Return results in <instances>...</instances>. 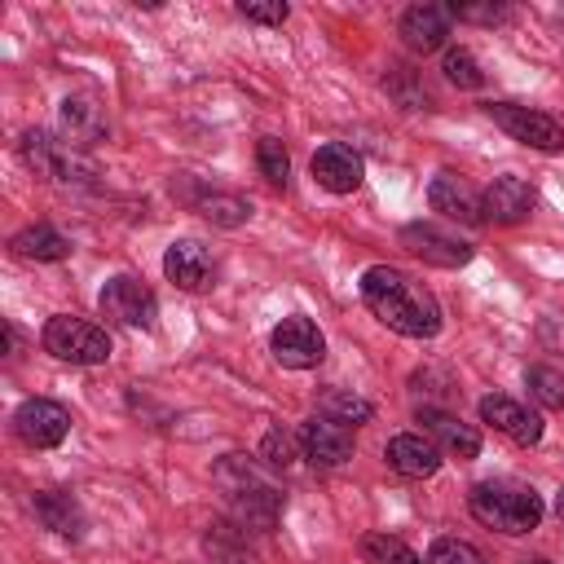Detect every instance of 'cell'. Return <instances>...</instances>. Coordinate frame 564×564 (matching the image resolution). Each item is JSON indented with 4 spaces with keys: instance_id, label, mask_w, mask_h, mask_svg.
Instances as JSON below:
<instances>
[{
    "instance_id": "cell-1",
    "label": "cell",
    "mask_w": 564,
    "mask_h": 564,
    "mask_svg": "<svg viewBox=\"0 0 564 564\" xmlns=\"http://www.w3.org/2000/svg\"><path fill=\"white\" fill-rule=\"evenodd\" d=\"M361 300L366 308L397 335L405 339H432L441 330V304L436 295L414 282L410 273L392 269V264H370L361 273Z\"/></svg>"
},
{
    "instance_id": "cell-2",
    "label": "cell",
    "mask_w": 564,
    "mask_h": 564,
    "mask_svg": "<svg viewBox=\"0 0 564 564\" xmlns=\"http://www.w3.org/2000/svg\"><path fill=\"white\" fill-rule=\"evenodd\" d=\"M467 507L485 529L507 533V538L538 529L542 511H546L542 498L533 494V485H520V480H480V485H471Z\"/></svg>"
},
{
    "instance_id": "cell-3",
    "label": "cell",
    "mask_w": 564,
    "mask_h": 564,
    "mask_svg": "<svg viewBox=\"0 0 564 564\" xmlns=\"http://www.w3.org/2000/svg\"><path fill=\"white\" fill-rule=\"evenodd\" d=\"M216 485L229 494V502H234V511H238L242 524L269 529V524L278 520V511H282L278 485H269V480L256 471V463L242 458V454H225V458L216 463Z\"/></svg>"
},
{
    "instance_id": "cell-4",
    "label": "cell",
    "mask_w": 564,
    "mask_h": 564,
    "mask_svg": "<svg viewBox=\"0 0 564 564\" xmlns=\"http://www.w3.org/2000/svg\"><path fill=\"white\" fill-rule=\"evenodd\" d=\"M40 339L57 361H70V366H101L110 357V335L84 317H70V313L48 317Z\"/></svg>"
},
{
    "instance_id": "cell-5",
    "label": "cell",
    "mask_w": 564,
    "mask_h": 564,
    "mask_svg": "<svg viewBox=\"0 0 564 564\" xmlns=\"http://www.w3.org/2000/svg\"><path fill=\"white\" fill-rule=\"evenodd\" d=\"M269 348H273V361H278V366H286V370H313V366H322V357H326V335L317 330L313 317L291 313V317H282V322L273 326Z\"/></svg>"
},
{
    "instance_id": "cell-6",
    "label": "cell",
    "mask_w": 564,
    "mask_h": 564,
    "mask_svg": "<svg viewBox=\"0 0 564 564\" xmlns=\"http://www.w3.org/2000/svg\"><path fill=\"white\" fill-rule=\"evenodd\" d=\"M485 115L520 145H533V150H564V128L542 115V110H529V106H516V101H485Z\"/></svg>"
},
{
    "instance_id": "cell-7",
    "label": "cell",
    "mask_w": 564,
    "mask_h": 564,
    "mask_svg": "<svg viewBox=\"0 0 564 564\" xmlns=\"http://www.w3.org/2000/svg\"><path fill=\"white\" fill-rule=\"evenodd\" d=\"M18 150H22L26 167H35L40 176H53V181H62V185H70V181H88V176H93V167L75 154V145L53 141V137H48V132H40V128L22 132Z\"/></svg>"
},
{
    "instance_id": "cell-8",
    "label": "cell",
    "mask_w": 564,
    "mask_h": 564,
    "mask_svg": "<svg viewBox=\"0 0 564 564\" xmlns=\"http://www.w3.org/2000/svg\"><path fill=\"white\" fill-rule=\"evenodd\" d=\"M97 304H101V317H110V322H119V326H132V330H150L154 317H159L154 291H150L145 282H137V278H110V282L101 286Z\"/></svg>"
},
{
    "instance_id": "cell-9",
    "label": "cell",
    "mask_w": 564,
    "mask_h": 564,
    "mask_svg": "<svg viewBox=\"0 0 564 564\" xmlns=\"http://www.w3.org/2000/svg\"><path fill=\"white\" fill-rule=\"evenodd\" d=\"M13 432L22 445L31 449H53L66 441L70 432V410L62 401H48V397H26L18 410H13Z\"/></svg>"
},
{
    "instance_id": "cell-10",
    "label": "cell",
    "mask_w": 564,
    "mask_h": 564,
    "mask_svg": "<svg viewBox=\"0 0 564 564\" xmlns=\"http://www.w3.org/2000/svg\"><path fill=\"white\" fill-rule=\"evenodd\" d=\"M300 449H304V458L313 467H344L352 458L357 441H352V427H344V423H335L326 414H313L300 427Z\"/></svg>"
},
{
    "instance_id": "cell-11",
    "label": "cell",
    "mask_w": 564,
    "mask_h": 564,
    "mask_svg": "<svg viewBox=\"0 0 564 564\" xmlns=\"http://www.w3.org/2000/svg\"><path fill=\"white\" fill-rule=\"evenodd\" d=\"M480 419H485L494 432H502L507 441H516V445H538V441H542V414L529 410V405L516 401V397H502V392L480 397Z\"/></svg>"
},
{
    "instance_id": "cell-12",
    "label": "cell",
    "mask_w": 564,
    "mask_h": 564,
    "mask_svg": "<svg viewBox=\"0 0 564 564\" xmlns=\"http://www.w3.org/2000/svg\"><path fill=\"white\" fill-rule=\"evenodd\" d=\"M401 247L410 256H419L423 264H436V269H458V264L471 260V247L463 238L441 234L436 225H423V220H414V225L401 229Z\"/></svg>"
},
{
    "instance_id": "cell-13",
    "label": "cell",
    "mask_w": 564,
    "mask_h": 564,
    "mask_svg": "<svg viewBox=\"0 0 564 564\" xmlns=\"http://www.w3.org/2000/svg\"><path fill=\"white\" fill-rule=\"evenodd\" d=\"M308 167H313V181H317L322 189H330V194H352V189L361 185V176H366L361 154H357L352 145H344V141L317 145V154H313Z\"/></svg>"
},
{
    "instance_id": "cell-14",
    "label": "cell",
    "mask_w": 564,
    "mask_h": 564,
    "mask_svg": "<svg viewBox=\"0 0 564 564\" xmlns=\"http://www.w3.org/2000/svg\"><path fill=\"white\" fill-rule=\"evenodd\" d=\"M163 273L167 282H176L181 291H207L216 282V260L203 242L194 238H176L167 251H163Z\"/></svg>"
},
{
    "instance_id": "cell-15",
    "label": "cell",
    "mask_w": 564,
    "mask_h": 564,
    "mask_svg": "<svg viewBox=\"0 0 564 564\" xmlns=\"http://www.w3.org/2000/svg\"><path fill=\"white\" fill-rule=\"evenodd\" d=\"M419 423H423V436H427L441 454H449V458H458V463H467V458L480 454L476 427H467L458 414H449V410H441V405H423V410H419Z\"/></svg>"
},
{
    "instance_id": "cell-16",
    "label": "cell",
    "mask_w": 564,
    "mask_h": 564,
    "mask_svg": "<svg viewBox=\"0 0 564 564\" xmlns=\"http://www.w3.org/2000/svg\"><path fill=\"white\" fill-rule=\"evenodd\" d=\"M427 203H432V212H441V216H449V220H463V225H480V220H485V194H476V189H471L463 176H454V172L432 176Z\"/></svg>"
},
{
    "instance_id": "cell-17",
    "label": "cell",
    "mask_w": 564,
    "mask_h": 564,
    "mask_svg": "<svg viewBox=\"0 0 564 564\" xmlns=\"http://www.w3.org/2000/svg\"><path fill=\"white\" fill-rule=\"evenodd\" d=\"M383 458L392 471L410 476V480H427L441 471V449L423 436V432H397L388 445H383Z\"/></svg>"
},
{
    "instance_id": "cell-18",
    "label": "cell",
    "mask_w": 564,
    "mask_h": 564,
    "mask_svg": "<svg viewBox=\"0 0 564 564\" xmlns=\"http://www.w3.org/2000/svg\"><path fill=\"white\" fill-rule=\"evenodd\" d=\"M449 4H410L401 13V40L410 53H436L449 35Z\"/></svg>"
},
{
    "instance_id": "cell-19",
    "label": "cell",
    "mask_w": 564,
    "mask_h": 564,
    "mask_svg": "<svg viewBox=\"0 0 564 564\" xmlns=\"http://www.w3.org/2000/svg\"><path fill=\"white\" fill-rule=\"evenodd\" d=\"M533 207H538V194L520 176H494V185L485 189V220L520 225V220L533 216Z\"/></svg>"
},
{
    "instance_id": "cell-20",
    "label": "cell",
    "mask_w": 564,
    "mask_h": 564,
    "mask_svg": "<svg viewBox=\"0 0 564 564\" xmlns=\"http://www.w3.org/2000/svg\"><path fill=\"white\" fill-rule=\"evenodd\" d=\"M57 115H62L66 145H97L106 137V110L93 97H66Z\"/></svg>"
},
{
    "instance_id": "cell-21",
    "label": "cell",
    "mask_w": 564,
    "mask_h": 564,
    "mask_svg": "<svg viewBox=\"0 0 564 564\" xmlns=\"http://www.w3.org/2000/svg\"><path fill=\"white\" fill-rule=\"evenodd\" d=\"M35 516H40L44 529H53V533H62V538H84V511H79V502H75L70 494H62V489L35 494Z\"/></svg>"
},
{
    "instance_id": "cell-22",
    "label": "cell",
    "mask_w": 564,
    "mask_h": 564,
    "mask_svg": "<svg viewBox=\"0 0 564 564\" xmlns=\"http://www.w3.org/2000/svg\"><path fill=\"white\" fill-rule=\"evenodd\" d=\"M13 251L22 260H66L70 256V238L57 234L53 225H26L22 234H13Z\"/></svg>"
},
{
    "instance_id": "cell-23",
    "label": "cell",
    "mask_w": 564,
    "mask_h": 564,
    "mask_svg": "<svg viewBox=\"0 0 564 564\" xmlns=\"http://www.w3.org/2000/svg\"><path fill=\"white\" fill-rule=\"evenodd\" d=\"M317 414H326L344 427H357V423H370V401L357 392H344V388H326L317 397Z\"/></svg>"
},
{
    "instance_id": "cell-24",
    "label": "cell",
    "mask_w": 564,
    "mask_h": 564,
    "mask_svg": "<svg viewBox=\"0 0 564 564\" xmlns=\"http://www.w3.org/2000/svg\"><path fill=\"white\" fill-rule=\"evenodd\" d=\"M361 555L370 560V564H423L401 538H392V533H366L361 538Z\"/></svg>"
},
{
    "instance_id": "cell-25",
    "label": "cell",
    "mask_w": 564,
    "mask_h": 564,
    "mask_svg": "<svg viewBox=\"0 0 564 564\" xmlns=\"http://www.w3.org/2000/svg\"><path fill=\"white\" fill-rule=\"evenodd\" d=\"M198 212H203L212 225H225V229H234V225H247V216H251V203H247V198H238V194H207V198L198 203Z\"/></svg>"
},
{
    "instance_id": "cell-26",
    "label": "cell",
    "mask_w": 564,
    "mask_h": 564,
    "mask_svg": "<svg viewBox=\"0 0 564 564\" xmlns=\"http://www.w3.org/2000/svg\"><path fill=\"white\" fill-rule=\"evenodd\" d=\"M256 163H260V176H264L269 185H286V176H291V154H286V145H282L278 137H260V141H256Z\"/></svg>"
},
{
    "instance_id": "cell-27",
    "label": "cell",
    "mask_w": 564,
    "mask_h": 564,
    "mask_svg": "<svg viewBox=\"0 0 564 564\" xmlns=\"http://www.w3.org/2000/svg\"><path fill=\"white\" fill-rule=\"evenodd\" d=\"M441 70H445V79H449L454 88H480V84H485V70H480V62H476L467 48H445Z\"/></svg>"
},
{
    "instance_id": "cell-28",
    "label": "cell",
    "mask_w": 564,
    "mask_h": 564,
    "mask_svg": "<svg viewBox=\"0 0 564 564\" xmlns=\"http://www.w3.org/2000/svg\"><path fill=\"white\" fill-rule=\"evenodd\" d=\"M524 383H529V392H533L546 410H564V375H560V370H551V366H529V370H524Z\"/></svg>"
},
{
    "instance_id": "cell-29",
    "label": "cell",
    "mask_w": 564,
    "mask_h": 564,
    "mask_svg": "<svg viewBox=\"0 0 564 564\" xmlns=\"http://www.w3.org/2000/svg\"><path fill=\"white\" fill-rule=\"evenodd\" d=\"M300 454H304L300 449V436H291L282 427H269L264 441H260V458H269V467H291Z\"/></svg>"
},
{
    "instance_id": "cell-30",
    "label": "cell",
    "mask_w": 564,
    "mask_h": 564,
    "mask_svg": "<svg viewBox=\"0 0 564 564\" xmlns=\"http://www.w3.org/2000/svg\"><path fill=\"white\" fill-rule=\"evenodd\" d=\"M427 564H489V560L463 538H436L427 551Z\"/></svg>"
},
{
    "instance_id": "cell-31",
    "label": "cell",
    "mask_w": 564,
    "mask_h": 564,
    "mask_svg": "<svg viewBox=\"0 0 564 564\" xmlns=\"http://www.w3.org/2000/svg\"><path fill=\"white\" fill-rule=\"evenodd\" d=\"M383 88H388V93H397L405 110H423V106H427V93L414 84L410 66H392V70H388V79H383Z\"/></svg>"
},
{
    "instance_id": "cell-32",
    "label": "cell",
    "mask_w": 564,
    "mask_h": 564,
    "mask_svg": "<svg viewBox=\"0 0 564 564\" xmlns=\"http://www.w3.org/2000/svg\"><path fill=\"white\" fill-rule=\"evenodd\" d=\"M238 13H242L247 22H260V26H282V22L291 18V9H286L282 0H242Z\"/></svg>"
},
{
    "instance_id": "cell-33",
    "label": "cell",
    "mask_w": 564,
    "mask_h": 564,
    "mask_svg": "<svg viewBox=\"0 0 564 564\" xmlns=\"http://www.w3.org/2000/svg\"><path fill=\"white\" fill-rule=\"evenodd\" d=\"M511 9L507 4H494V0H485V4H449V18H458V22H480V26H494V22H502Z\"/></svg>"
},
{
    "instance_id": "cell-34",
    "label": "cell",
    "mask_w": 564,
    "mask_h": 564,
    "mask_svg": "<svg viewBox=\"0 0 564 564\" xmlns=\"http://www.w3.org/2000/svg\"><path fill=\"white\" fill-rule=\"evenodd\" d=\"M555 511H560V516H564V489H560V498H555Z\"/></svg>"
},
{
    "instance_id": "cell-35",
    "label": "cell",
    "mask_w": 564,
    "mask_h": 564,
    "mask_svg": "<svg viewBox=\"0 0 564 564\" xmlns=\"http://www.w3.org/2000/svg\"><path fill=\"white\" fill-rule=\"evenodd\" d=\"M524 564H551V560H524Z\"/></svg>"
}]
</instances>
